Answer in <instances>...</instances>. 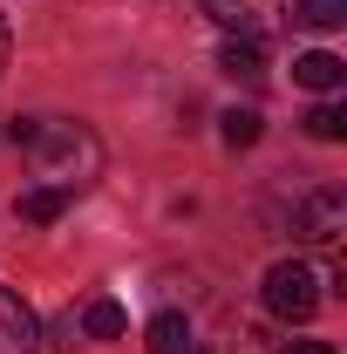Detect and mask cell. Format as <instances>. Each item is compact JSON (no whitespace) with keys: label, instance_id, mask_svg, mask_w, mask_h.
Listing matches in <instances>:
<instances>
[{"label":"cell","instance_id":"1","mask_svg":"<svg viewBox=\"0 0 347 354\" xmlns=\"http://www.w3.org/2000/svg\"><path fill=\"white\" fill-rule=\"evenodd\" d=\"M21 150L35 157V177H41L48 191H62V198H75V191H88L102 177V143H95V130L88 123H68V116H35V136Z\"/></svg>","mask_w":347,"mask_h":354},{"label":"cell","instance_id":"2","mask_svg":"<svg viewBox=\"0 0 347 354\" xmlns=\"http://www.w3.org/2000/svg\"><path fill=\"white\" fill-rule=\"evenodd\" d=\"M259 300H265V313L286 320V327H293V320H313V313H320V272H313L306 259H279L272 272H265Z\"/></svg>","mask_w":347,"mask_h":354},{"label":"cell","instance_id":"3","mask_svg":"<svg viewBox=\"0 0 347 354\" xmlns=\"http://www.w3.org/2000/svg\"><path fill=\"white\" fill-rule=\"evenodd\" d=\"M293 239L320 245V252H334L347 239V191L341 184H313L300 205H293Z\"/></svg>","mask_w":347,"mask_h":354},{"label":"cell","instance_id":"4","mask_svg":"<svg viewBox=\"0 0 347 354\" xmlns=\"http://www.w3.org/2000/svg\"><path fill=\"white\" fill-rule=\"evenodd\" d=\"M279 7L286 0H205V14H212L225 35H245V41H265L272 28H279Z\"/></svg>","mask_w":347,"mask_h":354},{"label":"cell","instance_id":"5","mask_svg":"<svg viewBox=\"0 0 347 354\" xmlns=\"http://www.w3.org/2000/svg\"><path fill=\"white\" fill-rule=\"evenodd\" d=\"M0 341H14V348H41V320H35V307L14 293V286H0Z\"/></svg>","mask_w":347,"mask_h":354},{"label":"cell","instance_id":"6","mask_svg":"<svg viewBox=\"0 0 347 354\" xmlns=\"http://www.w3.org/2000/svg\"><path fill=\"white\" fill-rule=\"evenodd\" d=\"M293 82H300V88H320V95H341L347 62H341V55H327V48H313V55L293 62Z\"/></svg>","mask_w":347,"mask_h":354},{"label":"cell","instance_id":"7","mask_svg":"<svg viewBox=\"0 0 347 354\" xmlns=\"http://www.w3.org/2000/svg\"><path fill=\"white\" fill-rule=\"evenodd\" d=\"M143 348H150V354H198L191 320H184V313H157V320L143 327Z\"/></svg>","mask_w":347,"mask_h":354},{"label":"cell","instance_id":"8","mask_svg":"<svg viewBox=\"0 0 347 354\" xmlns=\"http://www.w3.org/2000/svg\"><path fill=\"white\" fill-rule=\"evenodd\" d=\"M218 68H225V75H265V41L225 35V48H218Z\"/></svg>","mask_w":347,"mask_h":354},{"label":"cell","instance_id":"9","mask_svg":"<svg viewBox=\"0 0 347 354\" xmlns=\"http://www.w3.org/2000/svg\"><path fill=\"white\" fill-rule=\"evenodd\" d=\"M14 212H21V225H55L62 212H68V198H62V191H48V184H28V191L14 198Z\"/></svg>","mask_w":347,"mask_h":354},{"label":"cell","instance_id":"10","mask_svg":"<svg viewBox=\"0 0 347 354\" xmlns=\"http://www.w3.org/2000/svg\"><path fill=\"white\" fill-rule=\"evenodd\" d=\"M306 136H320V143H341V136H347V102H341V95H327V102L306 109Z\"/></svg>","mask_w":347,"mask_h":354},{"label":"cell","instance_id":"11","mask_svg":"<svg viewBox=\"0 0 347 354\" xmlns=\"http://www.w3.org/2000/svg\"><path fill=\"white\" fill-rule=\"evenodd\" d=\"M259 109H225V116H218V136H225V143H232V150H252V143H259Z\"/></svg>","mask_w":347,"mask_h":354},{"label":"cell","instance_id":"12","mask_svg":"<svg viewBox=\"0 0 347 354\" xmlns=\"http://www.w3.org/2000/svg\"><path fill=\"white\" fill-rule=\"evenodd\" d=\"M293 21L313 28V35H334V28L347 21V0H300V7H293Z\"/></svg>","mask_w":347,"mask_h":354},{"label":"cell","instance_id":"13","mask_svg":"<svg viewBox=\"0 0 347 354\" xmlns=\"http://www.w3.org/2000/svg\"><path fill=\"white\" fill-rule=\"evenodd\" d=\"M82 327L95 334V341H123V327H130V320H123V307H116V300H95V307L82 313Z\"/></svg>","mask_w":347,"mask_h":354},{"label":"cell","instance_id":"14","mask_svg":"<svg viewBox=\"0 0 347 354\" xmlns=\"http://www.w3.org/2000/svg\"><path fill=\"white\" fill-rule=\"evenodd\" d=\"M286 354H334V341H286Z\"/></svg>","mask_w":347,"mask_h":354},{"label":"cell","instance_id":"15","mask_svg":"<svg viewBox=\"0 0 347 354\" xmlns=\"http://www.w3.org/2000/svg\"><path fill=\"white\" fill-rule=\"evenodd\" d=\"M0 68H7V14H0Z\"/></svg>","mask_w":347,"mask_h":354}]
</instances>
